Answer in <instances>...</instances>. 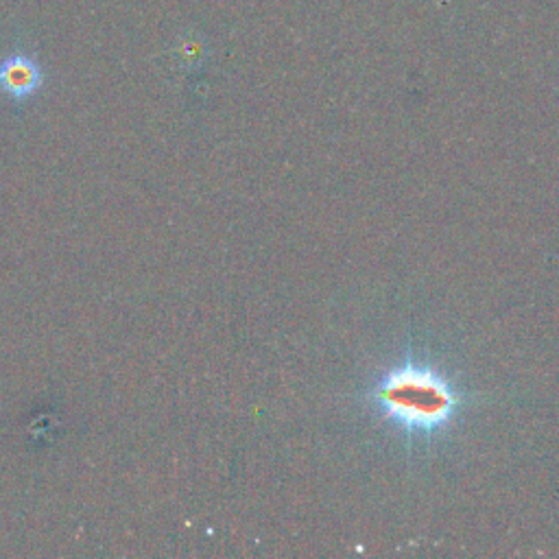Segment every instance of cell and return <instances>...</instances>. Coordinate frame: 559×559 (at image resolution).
Returning a JSON list of instances; mask_svg holds the SVG:
<instances>
[{
    "instance_id": "cell-1",
    "label": "cell",
    "mask_w": 559,
    "mask_h": 559,
    "mask_svg": "<svg viewBox=\"0 0 559 559\" xmlns=\"http://www.w3.org/2000/svg\"><path fill=\"white\" fill-rule=\"evenodd\" d=\"M378 406L406 428H435L454 408L456 395L430 369L402 367L391 371L373 393Z\"/></svg>"
},
{
    "instance_id": "cell-2",
    "label": "cell",
    "mask_w": 559,
    "mask_h": 559,
    "mask_svg": "<svg viewBox=\"0 0 559 559\" xmlns=\"http://www.w3.org/2000/svg\"><path fill=\"white\" fill-rule=\"evenodd\" d=\"M44 70L39 61L22 50L9 52L0 59V92L11 100H26L39 92Z\"/></svg>"
}]
</instances>
